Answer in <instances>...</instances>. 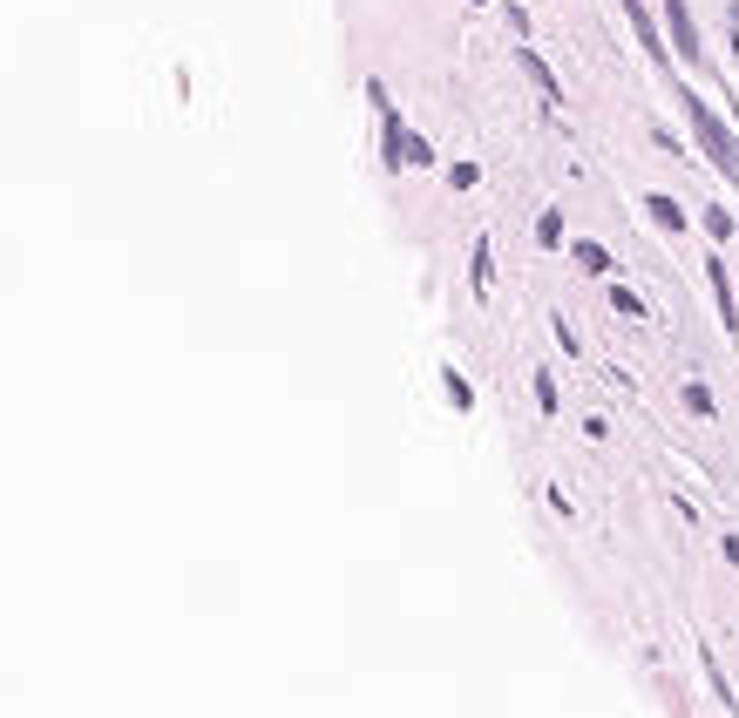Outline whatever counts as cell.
Returning <instances> with one entry per match:
<instances>
[{
  "mask_svg": "<svg viewBox=\"0 0 739 718\" xmlns=\"http://www.w3.org/2000/svg\"><path fill=\"white\" fill-rule=\"evenodd\" d=\"M685 407H692V414H713V386L692 380V386H685Z\"/></svg>",
  "mask_w": 739,
  "mask_h": 718,
  "instance_id": "4fadbf2b",
  "label": "cell"
},
{
  "mask_svg": "<svg viewBox=\"0 0 739 718\" xmlns=\"http://www.w3.org/2000/svg\"><path fill=\"white\" fill-rule=\"evenodd\" d=\"M516 55H523V75H529V82L542 89V102H550V109H557V102H563V89H557V75H550V68H542V55H536V48H516Z\"/></svg>",
  "mask_w": 739,
  "mask_h": 718,
  "instance_id": "8992f818",
  "label": "cell"
},
{
  "mask_svg": "<svg viewBox=\"0 0 739 718\" xmlns=\"http://www.w3.org/2000/svg\"><path fill=\"white\" fill-rule=\"evenodd\" d=\"M469 8H482V0H469Z\"/></svg>",
  "mask_w": 739,
  "mask_h": 718,
  "instance_id": "e0dca14e",
  "label": "cell"
},
{
  "mask_svg": "<svg viewBox=\"0 0 739 718\" xmlns=\"http://www.w3.org/2000/svg\"><path fill=\"white\" fill-rule=\"evenodd\" d=\"M576 271H591V278H604V271H611V251L597 245V237H576Z\"/></svg>",
  "mask_w": 739,
  "mask_h": 718,
  "instance_id": "52a82bcc",
  "label": "cell"
},
{
  "mask_svg": "<svg viewBox=\"0 0 739 718\" xmlns=\"http://www.w3.org/2000/svg\"><path fill=\"white\" fill-rule=\"evenodd\" d=\"M665 27H672V48L685 55V61H698L706 48H698V27H692V14H685V0H665Z\"/></svg>",
  "mask_w": 739,
  "mask_h": 718,
  "instance_id": "277c9868",
  "label": "cell"
},
{
  "mask_svg": "<svg viewBox=\"0 0 739 718\" xmlns=\"http://www.w3.org/2000/svg\"><path fill=\"white\" fill-rule=\"evenodd\" d=\"M475 292H489V237L475 245Z\"/></svg>",
  "mask_w": 739,
  "mask_h": 718,
  "instance_id": "9a60e30c",
  "label": "cell"
},
{
  "mask_svg": "<svg viewBox=\"0 0 739 718\" xmlns=\"http://www.w3.org/2000/svg\"><path fill=\"white\" fill-rule=\"evenodd\" d=\"M732 231H739V224H732V211H706V237H713V245H726Z\"/></svg>",
  "mask_w": 739,
  "mask_h": 718,
  "instance_id": "30bf717a",
  "label": "cell"
},
{
  "mask_svg": "<svg viewBox=\"0 0 739 718\" xmlns=\"http://www.w3.org/2000/svg\"><path fill=\"white\" fill-rule=\"evenodd\" d=\"M706 278H713V305H719V326L739 339V299H732V278H726V265L719 258H706Z\"/></svg>",
  "mask_w": 739,
  "mask_h": 718,
  "instance_id": "3957f363",
  "label": "cell"
},
{
  "mask_svg": "<svg viewBox=\"0 0 739 718\" xmlns=\"http://www.w3.org/2000/svg\"><path fill=\"white\" fill-rule=\"evenodd\" d=\"M726 563H732V570H739V536H726Z\"/></svg>",
  "mask_w": 739,
  "mask_h": 718,
  "instance_id": "2e32d148",
  "label": "cell"
},
{
  "mask_svg": "<svg viewBox=\"0 0 739 718\" xmlns=\"http://www.w3.org/2000/svg\"><path fill=\"white\" fill-rule=\"evenodd\" d=\"M536 407L557 414V380H550V373H536Z\"/></svg>",
  "mask_w": 739,
  "mask_h": 718,
  "instance_id": "7c38bea8",
  "label": "cell"
},
{
  "mask_svg": "<svg viewBox=\"0 0 739 718\" xmlns=\"http://www.w3.org/2000/svg\"><path fill=\"white\" fill-rule=\"evenodd\" d=\"M441 386H448L455 407H475V393H469V380H461V373H441Z\"/></svg>",
  "mask_w": 739,
  "mask_h": 718,
  "instance_id": "8fae6325",
  "label": "cell"
},
{
  "mask_svg": "<svg viewBox=\"0 0 739 718\" xmlns=\"http://www.w3.org/2000/svg\"><path fill=\"white\" fill-rule=\"evenodd\" d=\"M679 102H685V123H692V136H698V149L713 156V170L726 177V183H739V136L713 115V102L706 96H692V89H679Z\"/></svg>",
  "mask_w": 739,
  "mask_h": 718,
  "instance_id": "6da1fadb",
  "label": "cell"
},
{
  "mask_svg": "<svg viewBox=\"0 0 739 718\" xmlns=\"http://www.w3.org/2000/svg\"><path fill=\"white\" fill-rule=\"evenodd\" d=\"M536 245H542V251L563 245V211H542V217H536Z\"/></svg>",
  "mask_w": 739,
  "mask_h": 718,
  "instance_id": "9c48e42d",
  "label": "cell"
},
{
  "mask_svg": "<svg viewBox=\"0 0 739 718\" xmlns=\"http://www.w3.org/2000/svg\"><path fill=\"white\" fill-rule=\"evenodd\" d=\"M625 14H631V27H638V42H645V55H651L658 68H665V61H672V48L658 42V21L645 14V0H625Z\"/></svg>",
  "mask_w": 739,
  "mask_h": 718,
  "instance_id": "5b68a950",
  "label": "cell"
},
{
  "mask_svg": "<svg viewBox=\"0 0 739 718\" xmlns=\"http://www.w3.org/2000/svg\"><path fill=\"white\" fill-rule=\"evenodd\" d=\"M611 305H617V312H625V318H645V305H638V292H625V285H617V292H611Z\"/></svg>",
  "mask_w": 739,
  "mask_h": 718,
  "instance_id": "5bb4252c",
  "label": "cell"
},
{
  "mask_svg": "<svg viewBox=\"0 0 739 718\" xmlns=\"http://www.w3.org/2000/svg\"><path fill=\"white\" fill-rule=\"evenodd\" d=\"M645 211H651V224H658V231H685V211L672 204V197H645Z\"/></svg>",
  "mask_w": 739,
  "mask_h": 718,
  "instance_id": "ba28073f",
  "label": "cell"
},
{
  "mask_svg": "<svg viewBox=\"0 0 739 718\" xmlns=\"http://www.w3.org/2000/svg\"><path fill=\"white\" fill-rule=\"evenodd\" d=\"M373 102H380V143H387V170H421V164H435V156H427V143H421V136H407L401 109L387 102V89H380V82H373Z\"/></svg>",
  "mask_w": 739,
  "mask_h": 718,
  "instance_id": "7a4b0ae2",
  "label": "cell"
}]
</instances>
